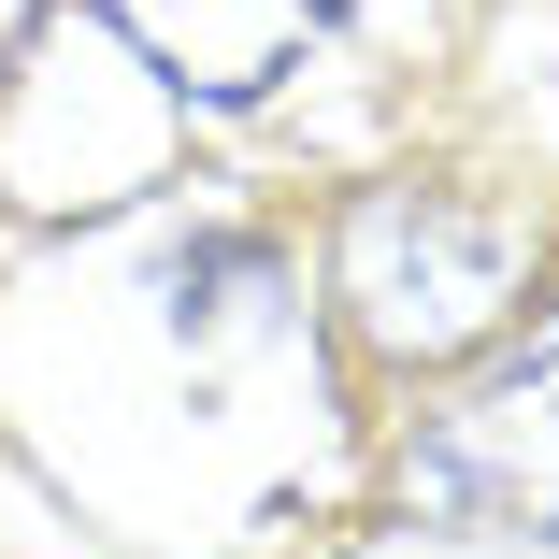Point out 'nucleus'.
<instances>
[{
	"mask_svg": "<svg viewBox=\"0 0 559 559\" xmlns=\"http://www.w3.org/2000/svg\"><path fill=\"white\" fill-rule=\"evenodd\" d=\"M330 287H345V330L388 373H444L516 316L531 230L502 201H474V187H359L345 245H330Z\"/></svg>",
	"mask_w": 559,
	"mask_h": 559,
	"instance_id": "obj_1",
	"label": "nucleus"
},
{
	"mask_svg": "<svg viewBox=\"0 0 559 559\" xmlns=\"http://www.w3.org/2000/svg\"><path fill=\"white\" fill-rule=\"evenodd\" d=\"M29 15H44V0H0V58H15V44H29Z\"/></svg>",
	"mask_w": 559,
	"mask_h": 559,
	"instance_id": "obj_4",
	"label": "nucleus"
},
{
	"mask_svg": "<svg viewBox=\"0 0 559 559\" xmlns=\"http://www.w3.org/2000/svg\"><path fill=\"white\" fill-rule=\"evenodd\" d=\"M402 488H416L430 516H460V531H531V545H559V316L416 444Z\"/></svg>",
	"mask_w": 559,
	"mask_h": 559,
	"instance_id": "obj_2",
	"label": "nucleus"
},
{
	"mask_svg": "<svg viewBox=\"0 0 559 559\" xmlns=\"http://www.w3.org/2000/svg\"><path fill=\"white\" fill-rule=\"evenodd\" d=\"M173 86H201V100H245V86H273L301 44H316V15L330 0H100Z\"/></svg>",
	"mask_w": 559,
	"mask_h": 559,
	"instance_id": "obj_3",
	"label": "nucleus"
}]
</instances>
